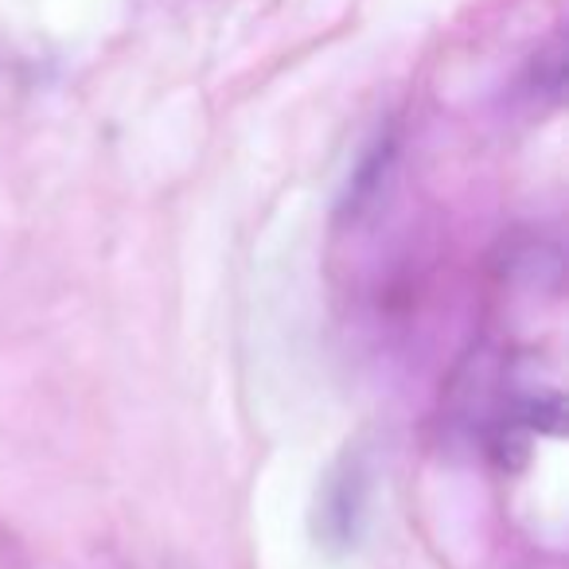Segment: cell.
I'll return each instance as SVG.
<instances>
[{"mask_svg": "<svg viewBox=\"0 0 569 569\" xmlns=\"http://www.w3.org/2000/svg\"><path fill=\"white\" fill-rule=\"evenodd\" d=\"M367 515V465L359 452H343L317 491V538L336 550H348L359 538Z\"/></svg>", "mask_w": 569, "mask_h": 569, "instance_id": "6da1fadb", "label": "cell"}]
</instances>
